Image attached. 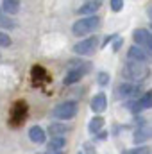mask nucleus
Segmentation results:
<instances>
[{"label": "nucleus", "instance_id": "4", "mask_svg": "<svg viewBox=\"0 0 152 154\" xmlns=\"http://www.w3.org/2000/svg\"><path fill=\"white\" fill-rule=\"evenodd\" d=\"M25 116H27V102L18 100V102L13 106V109H11V116H9L11 127H20V125L23 124Z\"/></svg>", "mask_w": 152, "mask_h": 154}, {"label": "nucleus", "instance_id": "12", "mask_svg": "<svg viewBox=\"0 0 152 154\" xmlns=\"http://www.w3.org/2000/svg\"><path fill=\"white\" fill-rule=\"evenodd\" d=\"M29 138H31V142H34V143H43V142L47 140V134H45V131H43L39 125H32V127L29 129Z\"/></svg>", "mask_w": 152, "mask_h": 154}, {"label": "nucleus", "instance_id": "8", "mask_svg": "<svg viewBox=\"0 0 152 154\" xmlns=\"http://www.w3.org/2000/svg\"><path fill=\"white\" fill-rule=\"evenodd\" d=\"M127 56H129V59H132V61H140V63H149V61L152 59L150 54H149L145 48L138 47V45H132V47L129 48Z\"/></svg>", "mask_w": 152, "mask_h": 154}, {"label": "nucleus", "instance_id": "11", "mask_svg": "<svg viewBox=\"0 0 152 154\" xmlns=\"http://www.w3.org/2000/svg\"><path fill=\"white\" fill-rule=\"evenodd\" d=\"M100 4H102V0H90V2H86V4L79 9V14H81V16H93V14L100 9Z\"/></svg>", "mask_w": 152, "mask_h": 154}, {"label": "nucleus", "instance_id": "17", "mask_svg": "<svg viewBox=\"0 0 152 154\" xmlns=\"http://www.w3.org/2000/svg\"><path fill=\"white\" fill-rule=\"evenodd\" d=\"M102 127H104V118H102V116H95V118L90 122V131H91L93 134L99 133Z\"/></svg>", "mask_w": 152, "mask_h": 154}, {"label": "nucleus", "instance_id": "9", "mask_svg": "<svg viewBox=\"0 0 152 154\" xmlns=\"http://www.w3.org/2000/svg\"><path fill=\"white\" fill-rule=\"evenodd\" d=\"M150 138H152V127L150 125H140L134 131V136H132V140H134L136 145H141V143L149 142Z\"/></svg>", "mask_w": 152, "mask_h": 154}, {"label": "nucleus", "instance_id": "7", "mask_svg": "<svg viewBox=\"0 0 152 154\" xmlns=\"http://www.w3.org/2000/svg\"><path fill=\"white\" fill-rule=\"evenodd\" d=\"M141 91V88L136 84V82H125V84H120L116 88V95L120 99H132V97H138Z\"/></svg>", "mask_w": 152, "mask_h": 154}, {"label": "nucleus", "instance_id": "19", "mask_svg": "<svg viewBox=\"0 0 152 154\" xmlns=\"http://www.w3.org/2000/svg\"><path fill=\"white\" fill-rule=\"evenodd\" d=\"M127 109H129L131 113H138V111H141L140 100H131V102H127Z\"/></svg>", "mask_w": 152, "mask_h": 154}, {"label": "nucleus", "instance_id": "10", "mask_svg": "<svg viewBox=\"0 0 152 154\" xmlns=\"http://www.w3.org/2000/svg\"><path fill=\"white\" fill-rule=\"evenodd\" d=\"M106 108H108V99H106V95H104V93H97V95L91 99V109H93V113L100 115V113L106 111Z\"/></svg>", "mask_w": 152, "mask_h": 154}, {"label": "nucleus", "instance_id": "20", "mask_svg": "<svg viewBox=\"0 0 152 154\" xmlns=\"http://www.w3.org/2000/svg\"><path fill=\"white\" fill-rule=\"evenodd\" d=\"M109 7H111V11H113V13H118V11H122V7H123V0H111Z\"/></svg>", "mask_w": 152, "mask_h": 154}, {"label": "nucleus", "instance_id": "21", "mask_svg": "<svg viewBox=\"0 0 152 154\" xmlns=\"http://www.w3.org/2000/svg\"><path fill=\"white\" fill-rule=\"evenodd\" d=\"M0 25H2V27H7V29H11L14 23H13V22H11V20H9V18L4 14V13H0Z\"/></svg>", "mask_w": 152, "mask_h": 154}, {"label": "nucleus", "instance_id": "1", "mask_svg": "<svg viewBox=\"0 0 152 154\" xmlns=\"http://www.w3.org/2000/svg\"><path fill=\"white\" fill-rule=\"evenodd\" d=\"M149 74H150V70H149L147 63L129 59V63H125V66H123V77L129 79V81H136V82L143 81V79L149 77Z\"/></svg>", "mask_w": 152, "mask_h": 154}, {"label": "nucleus", "instance_id": "5", "mask_svg": "<svg viewBox=\"0 0 152 154\" xmlns=\"http://www.w3.org/2000/svg\"><path fill=\"white\" fill-rule=\"evenodd\" d=\"M99 48V39L97 38H86L74 45V52L79 56H93Z\"/></svg>", "mask_w": 152, "mask_h": 154}, {"label": "nucleus", "instance_id": "13", "mask_svg": "<svg viewBox=\"0 0 152 154\" xmlns=\"http://www.w3.org/2000/svg\"><path fill=\"white\" fill-rule=\"evenodd\" d=\"M66 145V140H65V136H52V140L48 142V151L50 152H61L63 151V147Z\"/></svg>", "mask_w": 152, "mask_h": 154}, {"label": "nucleus", "instance_id": "3", "mask_svg": "<svg viewBox=\"0 0 152 154\" xmlns=\"http://www.w3.org/2000/svg\"><path fill=\"white\" fill-rule=\"evenodd\" d=\"M52 115L59 120H68V118H74L77 115V102L74 100H68V102H63V104H57L52 111Z\"/></svg>", "mask_w": 152, "mask_h": 154}, {"label": "nucleus", "instance_id": "18", "mask_svg": "<svg viewBox=\"0 0 152 154\" xmlns=\"http://www.w3.org/2000/svg\"><path fill=\"white\" fill-rule=\"evenodd\" d=\"M138 100H140L141 109H149V108H152V91H147V93L141 95Z\"/></svg>", "mask_w": 152, "mask_h": 154}, {"label": "nucleus", "instance_id": "15", "mask_svg": "<svg viewBox=\"0 0 152 154\" xmlns=\"http://www.w3.org/2000/svg\"><path fill=\"white\" fill-rule=\"evenodd\" d=\"M48 133H50L52 136H65V134L68 133V127L63 125V124H50Z\"/></svg>", "mask_w": 152, "mask_h": 154}, {"label": "nucleus", "instance_id": "16", "mask_svg": "<svg viewBox=\"0 0 152 154\" xmlns=\"http://www.w3.org/2000/svg\"><path fill=\"white\" fill-rule=\"evenodd\" d=\"M32 77H34V82H38V79H39V84L43 81H48V74L45 72L43 66H34L32 68Z\"/></svg>", "mask_w": 152, "mask_h": 154}, {"label": "nucleus", "instance_id": "26", "mask_svg": "<svg viewBox=\"0 0 152 154\" xmlns=\"http://www.w3.org/2000/svg\"><path fill=\"white\" fill-rule=\"evenodd\" d=\"M54 154H63V152H54Z\"/></svg>", "mask_w": 152, "mask_h": 154}, {"label": "nucleus", "instance_id": "22", "mask_svg": "<svg viewBox=\"0 0 152 154\" xmlns=\"http://www.w3.org/2000/svg\"><path fill=\"white\" fill-rule=\"evenodd\" d=\"M9 45H11V38H9V34H5V32L0 31V47H9Z\"/></svg>", "mask_w": 152, "mask_h": 154}, {"label": "nucleus", "instance_id": "25", "mask_svg": "<svg viewBox=\"0 0 152 154\" xmlns=\"http://www.w3.org/2000/svg\"><path fill=\"white\" fill-rule=\"evenodd\" d=\"M147 14H149V16H150V18H152V5H150V7H149V9H147Z\"/></svg>", "mask_w": 152, "mask_h": 154}, {"label": "nucleus", "instance_id": "23", "mask_svg": "<svg viewBox=\"0 0 152 154\" xmlns=\"http://www.w3.org/2000/svg\"><path fill=\"white\" fill-rule=\"evenodd\" d=\"M123 154H150V152H149V149H147V147H138V149L127 151V152H123Z\"/></svg>", "mask_w": 152, "mask_h": 154}, {"label": "nucleus", "instance_id": "14", "mask_svg": "<svg viewBox=\"0 0 152 154\" xmlns=\"http://www.w3.org/2000/svg\"><path fill=\"white\" fill-rule=\"evenodd\" d=\"M5 14H16L20 11V0H2Z\"/></svg>", "mask_w": 152, "mask_h": 154}, {"label": "nucleus", "instance_id": "6", "mask_svg": "<svg viewBox=\"0 0 152 154\" xmlns=\"http://www.w3.org/2000/svg\"><path fill=\"white\" fill-rule=\"evenodd\" d=\"M132 39H134V43L138 47L145 48L152 56V31H149V29H136L132 32Z\"/></svg>", "mask_w": 152, "mask_h": 154}, {"label": "nucleus", "instance_id": "27", "mask_svg": "<svg viewBox=\"0 0 152 154\" xmlns=\"http://www.w3.org/2000/svg\"><path fill=\"white\" fill-rule=\"evenodd\" d=\"M150 31H152V23H150Z\"/></svg>", "mask_w": 152, "mask_h": 154}, {"label": "nucleus", "instance_id": "2", "mask_svg": "<svg viewBox=\"0 0 152 154\" xmlns=\"http://www.w3.org/2000/svg\"><path fill=\"white\" fill-rule=\"evenodd\" d=\"M99 23H100V20H99V16H95V14H93V16H82L81 20H77L75 23H74L72 32H74V36H84V34H90V32L97 31Z\"/></svg>", "mask_w": 152, "mask_h": 154}, {"label": "nucleus", "instance_id": "24", "mask_svg": "<svg viewBox=\"0 0 152 154\" xmlns=\"http://www.w3.org/2000/svg\"><path fill=\"white\" fill-rule=\"evenodd\" d=\"M108 81H109V79H108V74H106V72H100V74H99V84L104 86V84H108Z\"/></svg>", "mask_w": 152, "mask_h": 154}]
</instances>
